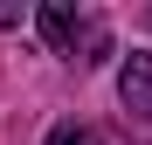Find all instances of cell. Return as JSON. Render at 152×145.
I'll list each match as a JSON object with an SVG mask.
<instances>
[{
    "label": "cell",
    "instance_id": "obj_1",
    "mask_svg": "<svg viewBox=\"0 0 152 145\" xmlns=\"http://www.w3.org/2000/svg\"><path fill=\"white\" fill-rule=\"evenodd\" d=\"M35 28L48 42V55H69V62H97L104 55V28H97L90 14H76L69 0H42L35 7Z\"/></svg>",
    "mask_w": 152,
    "mask_h": 145
},
{
    "label": "cell",
    "instance_id": "obj_4",
    "mask_svg": "<svg viewBox=\"0 0 152 145\" xmlns=\"http://www.w3.org/2000/svg\"><path fill=\"white\" fill-rule=\"evenodd\" d=\"M14 21H21V7H14V0H0V28H14Z\"/></svg>",
    "mask_w": 152,
    "mask_h": 145
},
{
    "label": "cell",
    "instance_id": "obj_2",
    "mask_svg": "<svg viewBox=\"0 0 152 145\" xmlns=\"http://www.w3.org/2000/svg\"><path fill=\"white\" fill-rule=\"evenodd\" d=\"M118 97H124V111H132V117L152 125V55H124V69H118Z\"/></svg>",
    "mask_w": 152,
    "mask_h": 145
},
{
    "label": "cell",
    "instance_id": "obj_3",
    "mask_svg": "<svg viewBox=\"0 0 152 145\" xmlns=\"http://www.w3.org/2000/svg\"><path fill=\"white\" fill-rule=\"evenodd\" d=\"M48 145H104V138H97L90 125H56V131H48Z\"/></svg>",
    "mask_w": 152,
    "mask_h": 145
}]
</instances>
